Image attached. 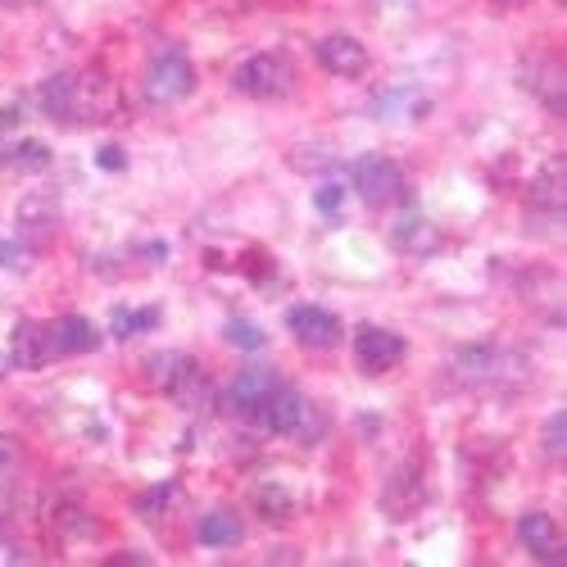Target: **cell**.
<instances>
[{
    "mask_svg": "<svg viewBox=\"0 0 567 567\" xmlns=\"http://www.w3.org/2000/svg\"><path fill=\"white\" fill-rule=\"evenodd\" d=\"M287 327H291V337L309 350H332L341 341V318L332 309H318V305H296L287 313Z\"/></svg>",
    "mask_w": 567,
    "mask_h": 567,
    "instance_id": "cell-8",
    "label": "cell"
},
{
    "mask_svg": "<svg viewBox=\"0 0 567 567\" xmlns=\"http://www.w3.org/2000/svg\"><path fill=\"white\" fill-rule=\"evenodd\" d=\"M51 523L64 532V536H91V532H96V523H91V513H82L78 504H64V508H55V517H51Z\"/></svg>",
    "mask_w": 567,
    "mask_h": 567,
    "instance_id": "cell-18",
    "label": "cell"
},
{
    "mask_svg": "<svg viewBox=\"0 0 567 567\" xmlns=\"http://www.w3.org/2000/svg\"><path fill=\"white\" fill-rule=\"evenodd\" d=\"M196 540H200V545H209V549H231V545H241V540H246V523H241L236 513L218 508V513L200 517Z\"/></svg>",
    "mask_w": 567,
    "mask_h": 567,
    "instance_id": "cell-13",
    "label": "cell"
},
{
    "mask_svg": "<svg viewBox=\"0 0 567 567\" xmlns=\"http://www.w3.org/2000/svg\"><path fill=\"white\" fill-rule=\"evenodd\" d=\"M123 164H127V155H123L118 146H105V151H101V168H110V173H114V168H123Z\"/></svg>",
    "mask_w": 567,
    "mask_h": 567,
    "instance_id": "cell-24",
    "label": "cell"
},
{
    "mask_svg": "<svg viewBox=\"0 0 567 567\" xmlns=\"http://www.w3.org/2000/svg\"><path fill=\"white\" fill-rule=\"evenodd\" d=\"M14 450H19V441H14V436H6V432H0V467H6V463L14 458Z\"/></svg>",
    "mask_w": 567,
    "mask_h": 567,
    "instance_id": "cell-25",
    "label": "cell"
},
{
    "mask_svg": "<svg viewBox=\"0 0 567 567\" xmlns=\"http://www.w3.org/2000/svg\"><path fill=\"white\" fill-rule=\"evenodd\" d=\"M354 192L372 205V209H386V205H400L409 182H404V168L386 155H363L354 164Z\"/></svg>",
    "mask_w": 567,
    "mask_h": 567,
    "instance_id": "cell-3",
    "label": "cell"
},
{
    "mask_svg": "<svg viewBox=\"0 0 567 567\" xmlns=\"http://www.w3.org/2000/svg\"><path fill=\"white\" fill-rule=\"evenodd\" d=\"M427 504V491H422V477H417V467H400L395 477L386 482V491H382V508H386V517L391 523H409V517Z\"/></svg>",
    "mask_w": 567,
    "mask_h": 567,
    "instance_id": "cell-10",
    "label": "cell"
},
{
    "mask_svg": "<svg viewBox=\"0 0 567 567\" xmlns=\"http://www.w3.org/2000/svg\"><path fill=\"white\" fill-rule=\"evenodd\" d=\"M318 64L337 78H363L368 73V45L350 32H332L318 41Z\"/></svg>",
    "mask_w": 567,
    "mask_h": 567,
    "instance_id": "cell-9",
    "label": "cell"
},
{
    "mask_svg": "<svg viewBox=\"0 0 567 567\" xmlns=\"http://www.w3.org/2000/svg\"><path fill=\"white\" fill-rule=\"evenodd\" d=\"M563 441H567V417H563V409L545 422V454L549 458H563Z\"/></svg>",
    "mask_w": 567,
    "mask_h": 567,
    "instance_id": "cell-21",
    "label": "cell"
},
{
    "mask_svg": "<svg viewBox=\"0 0 567 567\" xmlns=\"http://www.w3.org/2000/svg\"><path fill=\"white\" fill-rule=\"evenodd\" d=\"M341 200H346L341 186H318V196H313V205H318L322 214H337V209H341Z\"/></svg>",
    "mask_w": 567,
    "mask_h": 567,
    "instance_id": "cell-23",
    "label": "cell"
},
{
    "mask_svg": "<svg viewBox=\"0 0 567 567\" xmlns=\"http://www.w3.org/2000/svg\"><path fill=\"white\" fill-rule=\"evenodd\" d=\"M255 508L268 517V523H291L296 499H291V491H287V486L268 482V486H259V491H255Z\"/></svg>",
    "mask_w": 567,
    "mask_h": 567,
    "instance_id": "cell-15",
    "label": "cell"
},
{
    "mask_svg": "<svg viewBox=\"0 0 567 567\" xmlns=\"http://www.w3.org/2000/svg\"><path fill=\"white\" fill-rule=\"evenodd\" d=\"M19 264V250L10 241H0V268H14Z\"/></svg>",
    "mask_w": 567,
    "mask_h": 567,
    "instance_id": "cell-26",
    "label": "cell"
},
{
    "mask_svg": "<svg viewBox=\"0 0 567 567\" xmlns=\"http://www.w3.org/2000/svg\"><path fill=\"white\" fill-rule=\"evenodd\" d=\"M236 86L255 101H281L296 86V69H291L287 55L264 51V55H250L241 69H236Z\"/></svg>",
    "mask_w": 567,
    "mask_h": 567,
    "instance_id": "cell-2",
    "label": "cell"
},
{
    "mask_svg": "<svg viewBox=\"0 0 567 567\" xmlns=\"http://www.w3.org/2000/svg\"><path fill=\"white\" fill-rule=\"evenodd\" d=\"M192 91H196V69H192V60H186V55L164 51V55L151 60V69H146V96L155 105H177V101L192 96Z\"/></svg>",
    "mask_w": 567,
    "mask_h": 567,
    "instance_id": "cell-4",
    "label": "cell"
},
{
    "mask_svg": "<svg viewBox=\"0 0 567 567\" xmlns=\"http://www.w3.org/2000/svg\"><path fill=\"white\" fill-rule=\"evenodd\" d=\"M60 350H55V332H51V322H19L14 327V337H10V363L23 368V372H37L45 368Z\"/></svg>",
    "mask_w": 567,
    "mask_h": 567,
    "instance_id": "cell-7",
    "label": "cell"
},
{
    "mask_svg": "<svg viewBox=\"0 0 567 567\" xmlns=\"http://www.w3.org/2000/svg\"><path fill=\"white\" fill-rule=\"evenodd\" d=\"M168 499H173V486H159V491H151L146 499H136V513L146 517V523H155V513H164Z\"/></svg>",
    "mask_w": 567,
    "mask_h": 567,
    "instance_id": "cell-22",
    "label": "cell"
},
{
    "mask_svg": "<svg viewBox=\"0 0 567 567\" xmlns=\"http://www.w3.org/2000/svg\"><path fill=\"white\" fill-rule=\"evenodd\" d=\"M354 363H359L368 377H382V372L400 368V363H404V337L391 332V327L363 322L359 337H354Z\"/></svg>",
    "mask_w": 567,
    "mask_h": 567,
    "instance_id": "cell-5",
    "label": "cell"
},
{
    "mask_svg": "<svg viewBox=\"0 0 567 567\" xmlns=\"http://www.w3.org/2000/svg\"><path fill=\"white\" fill-rule=\"evenodd\" d=\"M227 341L236 346V350H264V332H259V327L255 322H246V318H231L227 322Z\"/></svg>",
    "mask_w": 567,
    "mask_h": 567,
    "instance_id": "cell-19",
    "label": "cell"
},
{
    "mask_svg": "<svg viewBox=\"0 0 567 567\" xmlns=\"http://www.w3.org/2000/svg\"><path fill=\"white\" fill-rule=\"evenodd\" d=\"M55 350L60 354H91V350H101V332H96V322H86L82 313H69L60 318L55 327Z\"/></svg>",
    "mask_w": 567,
    "mask_h": 567,
    "instance_id": "cell-12",
    "label": "cell"
},
{
    "mask_svg": "<svg viewBox=\"0 0 567 567\" xmlns=\"http://www.w3.org/2000/svg\"><path fill=\"white\" fill-rule=\"evenodd\" d=\"M41 105H45V114L73 123L78 118V73H55L41 86Z\"/></svg>",
    "mask_w": 567,
    "mask_h": 567,
    "instance_id": "cell-14",
    "label": "cell"
},
{
    "mask_svg": "<svg viewBox=\"0 0 567 567\" xmlns=\"http://www.w3.org/2000/svg\"><path fill=\"white\" fill-rule=\"evenodd\" d=\"M10 159H14L19 168H45V164H51V151H45L41 141H23V146L10 151Z\"/></svg>",
    "mask_w": 567,
    "mask_h": 567,
    "instance_id": "cell-20",
    "label": "cell"
},
{
    "mask_svg": "<svg viewBox=\"0 0 567 567\" xmlns=\"http://www.w3.org/2000/svg\"><path fill=\"white\" fill-rule=\"evenodd\" d=\"M517 536H523V545H527L540 563H563L558 523H554L549 513H523V523H517Z\"/></svg>",
    "mask_w": 567,
    "mask_h": 567,
    "instance_id": "cell-11",
    "label": "cell"
},
{
    "mask_svg": "<svg viewBox=\"0 0 567 567\" xmlns=\"http://www.w3.org/2000/svg\"><path fill=\"white\" fill-rule=\"evenodd\" d=\"M155 322H159V309H114V318H110V332H114L118 341H127V337L151 332Z\"/></svg>",
    "mask_w": 567,
    "mask_h": 567,
    "instance_id": "cell-17",
    "label": "cell"
},
{
    "mask_svg": "<svg viewBox=\"0 0 567 567\" xmlns=\"http://www.w3.org/2000/svg\"><path fill=\"white\" fill-rule=\"evenodd\" d=\"M322 436H327V413H322L313 400H300V413H296L291 441H300V445H318Z\"/></svg>",
    "mask_w": 567,
    "mask_h": 567,
    "instance_id": "cell-16",
    "label": "cell"
},
{
    "mask_svg": "<svg viewBox=\"0 0 567 567\" xmlns=\"http://www.w3.org/2000/svg\"><path fill=\"white\" fill-rule=\"evenodd\" d=\"M151 368H155L159 391H164L177 409H205L209 382H205V372H200L196 359H186V354H159V359H151Z\"/></svg>",
    "mask_w": 567,
    "mask_h": 567,
    "instance_id": "cell-1",
    "label": "cell"
},
{
    "mask_svg": "<svg viewBox=\"0 0 567 567\" xmlns=\"http://www.w3.org/2000/svg\"><path fill=\"white\" fill-rule=\"evenodd\" d=\"M277 391H281V382H277L272 368H241V372L231 377V386H227V409L241 413V417H259V409Z\"/></svg>",
    "mask_w": 567,
    "mask_h": 567,
    "instance_id": "cell-6",
    "label": "cell"
}]
</instances>
